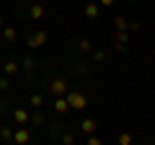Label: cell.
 Wrapping results in <instances>:
<instances>
[{
    "label": "cell",
    "instance_id": "cell-1",
    "mask_svg": "<svg viewBox=\"0 0 155 145\" xmlns=\"http://www.w3.org/2000/svg\"><path fill=\"white\" fill-rule=\"evenodd\" d=\"M65 99H67V104H70V109H75V112H83L85 106H88V99H85V93L83 91H67L65 93Z\"/></svg>",
    "mask_w": 155,
    "mask_h": 145
},
{
    "label": "cell",
    "instance_id": "cell-2",
    "mask_svg": "<svg viewBox=\"0 0 155 145\" xmlns=\"http://www.w3.org/2000/svg\"><path fill=\"white\" fill-rule=\"evenodd\" d=\"M44 86H47V91H49L54 99H57V96H65L67 91H70V83H67L65 78H52L49 83H44Z\"/></svg>",
    "mask_w": 155,
    "mask_h": 145
},
{
    "label": "cell",
    "instance_id": "cell-3",
    "mask_svg": "<svg viewBox=\"0 0 155 145\" xmlns=\"http://www.w3.org/2000/svg\"><path fill=\"white\" fill-rule=\"evenodd\" d=\"M11 117H13V124H18V127H26L28 119H31V114H28L26 106H13V109H11Z\"/></svg>",
    "mask_w": 155,
    "mask_h": 145
},
{
    "label": "cell",
    "instance_id": "cell-4",
    "mask_svg": "<svg viewBox=\"0 0 155 145\" xmlns=\"http://www.w3.org/2000/svg\"><path fill=\"white\" fill-rule=\"evenodd\" d=\"M47 36H49L47 31H36V34H28V36H26V44H28V49H41V47L47 44Z\"/></svg>",
    "mask_w": 155,
    "mask_h": 145
},
{
    "label": "cell",
    "instance_id": "cell-5",
    "mask_svg": "<svg viewBox=\"0 0 155 145\" xmlns=\"http://www.w3.org/2000/svg\"><path fill=\"white\" fill-rule=\"evenodd\" d=\"M21 70L26 72L28 78H34V75H36V72H39V60H36V57H34V55H26V57H23V60H21Z\"/></svg>",
    "mask_w": 155,
    "mask_h": 145
},
{
    "label": "cell",
    "instance_id": "cell-6",
    "mask_svg": "<svg viewBox=\"0 0 155 145\" xmlns=\"http://www.w3.org/2000/svg\"><path fill=\"white\" fill-rule=\"evenodd\" d=\"M13 145H31V130L28 127H16L13 130Z\"/></svg>",
    "mask_w": 155,
    "mask_h": 145
},
{
    "label": "cell",
    "instance_id": "cell-7",
    "mask_svg": "<svg viewBox=\"0 0 155 145\" xmlns=\"http://www.w3.org/2000/svg\"><path fill=\"white\" fill-rule=\"evenodd\" d=\"M16 72H21V60H16V57H11V60L3 62V75H8V78H13Z\"/></svg>",
    "mask_w": 155,
    "mask_h": 145
},
{
    "label": "cell",
    "instance_id": "cell-8",
    "mask_svg": "<svg viewBox=\"0 0 155 145\" xmlns=\"http://www.w3.org/2000/svg\"><path fill=\"white\" fill-rule=\"evenodd\" d=\"M52 109H54V114H57V117H65V114L70 112V104H67V99H65V96H57V99L52 101Z\"/></svg>",
    "mask_w": 155,
    "mask_h": 145
},
{
    "label": "cell",
    "instance_id": "cell-9",
    "mask_svg": "<svg viewBox=\"0 0 155 145\" xmlns=\"http://www.w3.org/2000/svg\"><path fill=\"white\" fill-rule=\"evenodd\" d=\"M83 16L91 18V21H96V18L101 16V5L96 3V0H88V3H85V8H83Z\"/></svg>",
    "mask_w": 155,
    "mask_h": 145
},
{
    "label": "cell",
    "instance_id": "cell-10",
    "mask_svg": "<svg viewBox=\"0 0 155 145\" xmlns=\"http://www.w3.org/2000/svg\"><path fill=\"white\" fill-rule=\"evenodd\" d=\"M47 132H49L52 140H57V137H62V132H67V127H65V122H47Z\"/></svg>",
    "mask_w": 155,
    "mask_h": 145
},
{
    "label": "cell",
    "instance_id": "cell-11",
    "mask_svg": "<svg viewBox=\"0 0 155 145\" xmlns=\"http://www.w3.org/2000/svg\"><path fill=\"white\" fill-rule=\"evenodd\" d=\"M96 130H98V122H96L93 117H85L83 122H80V132L83 135H96Z\"/></svg>",
    "mask_w": 155,
    "mask_h": 145
},
{
    "label": "cell",
    "instance_id": "cell-12",
    "mask_svg": "<svg viewBox=\"0 0 155 145\" xmlns=\"http://www.w3.org/2000/svg\"><path fill=\"white\" fill-rule=\"evenodd\" d=\"M28 124H34V127H47V114L41 112V109H36V112L31 114V119H28Z\"/></svg>",
    "mask_w": 155,
    "mask_h": 145
},
{
    "label": "cell",
    "instance_id": "cell-13",
    "mask_svg": "<svg viewBox=\"0 0 155 145\" xmlns=\"http://www.w3.org/2000/svg\"><path fill=\"white\" fill-rule=\"evenodd\" d=\"M0 143L3 145H13V127L11 124H3V127H0Z\"/></svg>",
    "mask_w": 155,
    "mask_h": 145
},
{
    "label": "cell",
    "instance_id": "cell-14",
    "mask_svg": "<svg viewBox=\"0 0 155 145\" xmlns=\"http://www.w3.org/2000/svg\"><path fill=\"white\" fill-rule=\"evenodd\" d=\"M75 47H78V52H80V55H91V52H93V42L85 39V36H83V39H78Z\"/></svg>",
    "mask_w": 155,
    "mask_h": 145
},
{
    "label": "cell",
    "instance_id": "cell-15",
    "mask_svg": "<svg viewBox=\"0 0 155 145\" xmlns=\"http://www.w3.org/2000/svg\"><path fill=\"white\" fill-rule=\"evenodd\" d=\"M28 16H31L34 21H41V18H44V5H41V3H31V8H28Z\"/></svg>",
    "mask_w": 155,
    "mask_h": 145
},
{
    "label": "cell",
    "instance_id": "cell-16",
    "mask_svg": "<svg viewBox=\"0 0 155 145\" xmlns=\"http://www.w3.org/2000/svg\"><path fill=\"white\" fill-rule=\"evenodd\" d=\"M28 104H31L34 109H41V106H44V96L41 93H31L28 96Z\"/></svg>",
    "mask_w": 155,
    "mask_h": 145
},
{
    "label": "cell",
    "instance_id": "cell-17",
    "mask_svg": "<svg viewBox=\"0 0 155 145\" xmlns=\"http://www.w3.org/2000/svg\"><path fill=\"white\" fill-rule=\"evenodd\" d=\"M114 26H116V31H129V21L124 16H116L114 18Z\"/></svg>",
    "mask_w": 155,
    "mask_h": 145
},
{
    "label": "cell",
    "instance_id": "cell-18",
    "mask_svg": "<svg viewBox=\"0 0 155 145\" xmlns=\"http://www.w3.org/2000/svg\"><path fill=\"white\" fill-rule=\"evenodd\" d=\"M114 44H129V31H116Z\"/></svg>",
    "mask_w": 155,
    "mask_h": 145
},
{
    "label": "cell",
    "instance_id": "cell-19",
    "mask_svg": "<svg viewBox=\"0 0 155 145\" xmlns=\"http://www.w3.org/2000/svg\"><path fill=\"white\" fill-rule=\"evenodd\" d=\"M16 39V29L13 26H3V42H13Z\"/></svg>",
    "mask_w": 155,
    "mask_h": 145
},
{
    "label": "cell",
    "instance_id": "cell-20",
    "mask_svg": "<svg viewBox=\"0 0 155 145\" xmlns=\"http://www.w3.org/2000/svg\"><path fill=\"white\" fill-rule=\"evenodd\" d=\"M11 78H8V75H0V93H5V91H11Z\"/></svg>",
    "mask_w": 155,
    "mask_h": 145
},
{
    "label": "cell",
    "instance_id": "cell-21",
    "mask_svg": "<svg viewBox=\"0 0 155 145\" xmlns=\"http://www.w3.org/2000/svg\"><path fill=\"white\" fill-rule=\"evenodd\" d=\"M60 140H62V145H75V135H72L70 130H67V132H62Z\"/></svg>",
    "mask_w": 155,
    "mask_h": 145
},
{
    "label": "cell",
    "instance_id": "cell-22",
    "mask_svg": "<svg viewBox=\"0 0 155 145\" xmlns=\"http://www.w3.org/2000/svg\"><path fill=\"white\" fill-rule=\"evenodd\" d=\"M119 145H134L132 135H129V132H119Z\"/></svg>",
    "mask_w": 155,
    "mask_h": 145
},
{
    "label": "cell",
    "instance_id": "cell-23",
    "mask_svg": "<svg viewBox=\"0 0 155 145\" xmlns=\"http://www.w3.org/2000/svg\"><path fill=\"white\" fill-rule=\"evenodd\" d=\"M91 55H93V62H104V60H106V52H104V49H93Z\"/></svg>",
    "mask_w": 155,
    "mask_h": 145
},
{
    "label": "cell",
    "instance_id": "cell-24",
    "mask_svg": "<svg viewBox=\"0 0 155 145\" xmlns=\"http://www.w3.org/2000/svg\"><path fill=\"white\" fill-rule=\"evenodd\" d=\"M75 72H78V75H88V65H85V62H78V65H75Z\"/></svg>",
    "mask_w": 155,
    "mask_h": 145
},
{
    "label": "cell",
    "instance_id": "cell-25",
    "mask_svg": "<svg viewBox=\"0 0 155 145\" xmlns=\"http://www.w3.org/2000/svg\"><path fill=\"white\" fill-rule=\"evenodd\" d=\"M85 145H104V143H101V137H98V135H88Z\"/></svg>",
    "mask_w": 155,
    "mask_h": 145
},
{
    "label": "cell",
    "instance_id": "cell-26",
    "mask_svg": "<svg viewBox=\"0 0 155 145\" xmlns=\"http://www.w3.org/2000/svg\"><path fill=\"white\" fill-rule=\"evenodd\" d=\"M129 31H142V23H140V21H132V23H129Z\"/></svg>",
    "mask_w": 155,
    "mask_h": 145
},
{
    "label": "cell",
    "instance_id": "cell-27",
    "mask_svg": "<svg viewBox=\"0 0 155 145\" xmlns=\"http://www.w3.org/2000/svg\"><path fill=\"white\" fill-rule=\"evenodd\" d=\"M114 49H116V52H119V55H124V52H127V49H129V44H114Z\"/></svg>",
    "mask_w": 155,
    "mask_h": 145
},
{
    "label": "cell",
    "instance_id": "cell-28",
    "mask_svg": "<svg viewBox=\"0 0 155 145\" xmlns=\"http://www.w3.org/2000/svg\"><path fill=\"white\" fill-rule=\"evenodd\" d=\"M114 3H116V0H98V5H101V8H111Z\"/></svg>",
    "mask_w": 155,
    "mask_h": 145
},
{
    "label": "cell",
    "instance_id": "cell-29",
    "mask_svg": "<svg viewBox=\"0 0 155 145\" xmlns=\"http://www.w3.org/2000/svg\"><path fill=\"white\" fill-rule=\"evenodd\" d=\"M3 112H8V106H5V101H3V93H0V114Z\"/></svg>",
    "mask_w": 155,
    "mask_h": 145
},
{
    "label": "cell",
    "instance_id": "cell-30",
    "mask_svg": "<svg viewBox=\"0 0 155 145\" xmlns=\"http://www.w3.org/2000/svg\"><path fill=\"white\" fill-rule=\"evenodd\" d=\"M3 26H5V18H0V31H3Z\"/></svg>",
    "mask_w": 155,
    "mask_h": 145
},
{
    "label": "cell",
    "instance_id": "cell-31",
    "mask_svg": "<svg viewBox=\"0 0 155 145\" xmlns=\"http://www.w3.org/2000/svg\"><path fill=\"white\" fill-rule=\"evenodd\" d=\"M0 42H3V31H0Z\"/></svg>",
    "mask_w": 155,
    "mask_h": 145
},
{
    "label": "cell",
    "instance_id": "cell-32",
    "mask_svg": "<svg viewBox=\"0 0 155 145\" xmlns=\"http://www.w3.org/2000/svg\"><path fill=\"white\" fill-rule=\"evenodd\" d=\"M150 145H155V143H150Z\"/></svg>",
    "mask_w": 155,
    "mask_h": 145
},
{
    "label": "cell",
    "instance_id": "cell-33",
    "mask_svg": "<svg viewBox=\"0 0 155 145\" xmlns=\"http://www.w3.org/2000/svg\"><path fill=\"white\" fill-rule=\"evenodd\" d=\"M0 145H3V143H0Z\"/></svg>",
    "mask_w": 155,
    "mask_h": 145
}]
</instances>
